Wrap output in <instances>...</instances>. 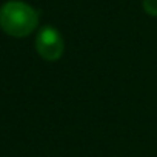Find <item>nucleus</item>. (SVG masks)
<instances>
[{"label":"nucleus","instance_id":"1","mask_svg":"<svg viewBox=\"0 0 157 157\" xmlns=\"http://www.w3.org/2000/svg\"><path fill=\"white\" fill-rule=\"evenodd\" d=\"M39 25V13L20 0H10L0 6V28L11 37H26Z\"/></svg>","mask_w":157,"mask_h":157},{"label":"nucleus","instance_id":"2","mask_svg":"<svg viewBox=\"0 0 157 157\" xmlns=\"http://www.w3.org/2000/svg\"><path fill=\"white\" fill-rule=\"evenodd\" d=\"M34 45L39 56L46 62H57L65 51V43L60 31L49 25L40 28V31L36 36Z\"/></svg>","mask_w":157,"mask_h":157},{"label":"nucleus","instance_id":"3","mask_svg":"<svg viewBox=\"0 0 157 157\" xmlns=\"http://www.w3.org/2000/svg\"><path fill=\"white\" fill-rule=\"evenodd\" d=\"M142 6L146 14L157 17V0H142Z\"/></svg>","mask_w":157,"mask_h":157}]
</instances>
